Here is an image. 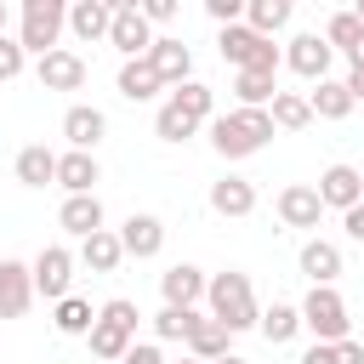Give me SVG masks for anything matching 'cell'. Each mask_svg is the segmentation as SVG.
<instances>
[{"label": "cell", "mask_w": 364, "mask_h": 364, "mask_svg": "<svg viewBox=\"0 0 364 364\" xmlns=\"http://www.w3.org/2000/svg\"><path fill=\"white\" fill-rule=\"evenodd\" d=\"M205 136H210V148L222 159H250V154H262L273 142V114L267 108H228V114H216L205 125Z\"/></svg>", "instance_id": "cell-1"}, {"label": "cell", "mask_w": 364, "mask_h": 364, "mask_svg": "<svg viewBox=\"0 0 364 364\" xmlns=\"http://www.w3.org/2000/svg\"><path fill=\"white\" fill-rule=\"evenodd\" d=\"M205 313L216 324H228L233 336L239 330H256L262 324V307H256V290H250V273L228 267V273H210V290H205Z\"/></svg>", "instance_id": "cell-2"}, {"label": "cell", "mask_w": 364, "mask_h": 364, "mask_svg": "<svg viewBox=\"0 0 364 364\" xmlns=\"http://www.w3.org/2000/svg\"><path fill=\"white\" fill-rule=\"evenodd\" d=\"M136 324H142V313H136V301L131 296H114V301H102L97 307V324H91V358H102V364H119L131 347H136Z\"/></svg>", "instance_id": "cell-3"}, {"label": "cell", "mask_w": 364, "mask_h": 364, "mask_svg": "<svg viewBox=\"0 0 364 364\" xmlns=\"http://www.w3.org/2000/svg\"><path fill=\"white\" fill-rule=\"evenodd\" d=\"M63 28H68V6H63V0H23V11H17V46H23L34 63H40L46 51H57Z\"/></svg>", "instance_id": "cell-4"}, {"label": "cell", "mask_w": 364, "mask_h": 364, "mask_svg": "<svg viewBox=\"0 0 364 364\" xmlns=\"http://www.w3.org/2000/svg\"><path fill=\"white\" fill-rule=\"evenodd\" d=\"M216 51H222V63H233V74H239V68H256V74H279V68H284V46L262 40L250 23L222 28V34H216Z\"/></svg>", "instance_id": "cell-5"}, {"label": "cell", "mask_w": 364, "mask_h": 364, "mask_svg": "<svg viewBox=\"0 0 364 364\" xmlns=\"http://www.w3.org/2000/svg\"><path fill=\"white\" fill-rule=\"evenodd\" d=\"M301 330H313V341H324V347L353 336V318H347V301L336 284H313L301 296Z\"/></svg>", "instance_id": "cell-6"}, {"label": "cell", "mask_w": 364, "mask_h": 364, "mask_svg": "<svg viewBox=\"0 0 364 364\" xmlns=\"http://www.w3.org/2000/svg\"><path fill=\"white\" fill-rule=\"evenodd\" d=\"M154 23L142 17V6L136 0H114V28H108V46L125 57V63H136V57H148L154 51Z\"/></svg>", "instance_id": "cell-7"}, {"label": "cell", "mask_w": 364, "mask_h": 364, "mask_svg": "<svg viewBox=\"0 0 364 364\" xmlns=\"http://www.w3.org/2000/svg\"><path fill=\"white\" fill-rule=\"evenodd\" d=\"M28 267H34V296H46L51 307L63 296H74V250L68 245H46Z\"/></svg>", "instance_id": "cell-8"}, {"label": "cell", "mask_w": 364, "mask_h": 364, "mask_svg": "<svg viewBox=\"0 0 364 364\" xmlns=\"http://www.w3.org/2000/svg\"><path fill=\"white\" fill-rule=\"evenodd\" d=\"M330 46H324V34L318 28H301V34H290L284 40V68L290 74H301L307 85H318V80H330Z\"/></svg>", "instance_id": "cell-9"}, {"label": "cell", "mask_w": 364, "mask_h": 364, "mask_svg": "<svg viewBox=\"0 0 364 364\" xmlns=\"http://www.w3.org/2000/svg\"><path fill=\"white\" fill-rule=\"evenodd\" d=\"M34 80H40L46 91H80V85L91 80V68H85V57H80V51L57 46V51H46V57L34 63Z\"/></svg>", "instance_id": "cell-10"}, {"label": "cell", "mask_w": 364, "mask_h": 364, "mask_svg": "<svg viewBox=\"0 0 364 364\" xmlns=\"http://www.w3.org/2000/svg\"><path fill=\"white\" fill-rule=\"evenodd\" d=\"M318 199H324V210H353V205H364V171L358 165H324L318 171Z\"/></svg>", "instance_id": "cell-11"}, {"label": "cell", "mask_w": 364, "mask_h": 364, "mask_svg": "<svg viewBox=\"0 0 364 364\" xmlns=\"http://www.w3.org/2000/svg\"><path fill=\"white\" fill-rule=\"evenodd\" d=\"M205 290H210V273L193 267V262H171V267L159 273V296H165V307H199Z\"/></svg>", "instance_id": "cell-12"}, {"label": "cell", "mask_w": 364, "mask_h": 364, "mask_svg": "<svg viewBox=\"0 0 364 364\" xmlns=\"http://www.w3.org/2000/svg\"><path fill=\"white\" fill-rule=\"evenodd\" d=\"M119 245H125V256L154 262V256L165 250V222H159V216H148V210H131V216L119 222Z\"/></svg>", "instance_id": "cell-13"}, {"label": "cell", "mask_w": 364, "mask_h": 364, "mask_svg": "<svg viewBox=\"0 0 364 364\" xmlns=\"http://www.w3.org/2000/svg\"><path fill=\"white\" fill-rule=\"evenodd\" d=\"M34 307V267L28 262H0V318H23Z\"/></svg>", "instance_id": "cell-14"}, {"label": "cell", "mask_w": 364, "mask_h": 364, "mask_svg": "<svg viewBox=\"0 0 364 364\" xmlns=\"http://www.w3.org/2000/svg\"><path fill=\"white\" fill-rule=\"evenodd\" d=\"M273 210H279V222H284V228H318V216H324V199H318V188H307V182H290V188H279Z\"/></svg>", "instance_id": "cell-15"}, {"label": "cell", "mask_w": 364, "mask_h": 364, "mask_svg": "<svg viewBox=\"0 0 364 364\" xmlns=\"http://www.w3.org/2000/svg\"><path fill=\"white\" fill-rule=\"evenodd\" d=\"M188 358H199V364H216V358H228L233 353V330L228 324H216L210 313H193V330H188Z\"/></svg>", "instance_id": "cell-16"}, {"label": "cell", "mask_w": 364, "mask_h": 364, "mask_svg": "<svg viewBox=\"0 0 364 364\" xmlns=\"http://www.w3.org/2000/svg\"><path fill=\"white\" fill-rule=\"evenodd\" d=\"M108 28H114V0H74V6H68V34H74L80 46L108 40Z\"/></svg>", "instance_id": "cell-17"}, {"label": "cell", "mask_w": 364, "mask_h": 364, "mask_svg": "<svg viewBox=\"0 0 364 364\" xmlns=\"http://www.w3.org/2000/svg\"><path fill=\"white\" fill-rule=\"evenodd\" d=\"M148 63H154V74H159L171 91L193 80V51H188L176 34H159V40H154V51H148Z\"/></svg>", "instance_id": "cell-18"}, {"label": "cell", "mask_w": 364, "mask_h": 364, "mask_svg": "<svg viewBox=\"0 0 364 364\" xmlns=\"http://www.w3.org/2000/svg\"><path fill=\"white\" fill-rule=\"evenodd\" d=\"M63 136H68V148L97 154V142L108 136V114H102V108H91V102H74V108L63 114Z\"/></svg>", "instance_id": "cell-19"}, {"label": "cell", "mask_w": 364, "mask_h": 364, "mask_svg": "<svg viewBox=\"0 0 364 364\" xmlns=\"http://www.w3.org/2000/svg\"><path fill=\"white\" fill-rule=\"evenodd\" d=\"M97 182H102L97 154H80V148L57 154V188H63V193H97Z\"/></svg>", "instance_id": "cell-20"}, {"label": "cell", "mask_w": 364, "mask_h": 364, "mask_svg": "<svg viewBox=\"0 0 364 364\" xmlns=\"http://www.w3.org/2000/svg\"><path fill=\"white\" fill-rule=\"evenodd\" d=\"M210 210H216V216H233V222L250 216V210H256V182H245V176H233V171L216 176V182H210Z\"/></svg>", "instance_id": "cell-21"}, {"label": "cell", "mask_w": 364, "mask_h": 364, "mask_svg": "<svg viewBox=\"0 0 364 364\" xmlns=\"http://www.w3.org/2000/svg\"><path fill=\"white\" fill-rule=\"evenodd\" d=\"M57 228H63V233H74V239L102 233V199H97V193H68V199H63V210H57Z\"/></svg>", "instance_id": "cell-22"}, {"label": "cell", "mask_w": 364, "mask_h": 364, "mask_svg": "<svg viewBox=\"0 0 364 364\" xmlns=\"http://www.w3.org/2000/svg\"><path fill=\"white\" fill-rule=\"evenodd\" d=\"M296 267H301L313 284H336V279H341V245H330V239H307L301 256H296Z\"/></svg>", "instance_id": "cell-23"}, {"label": "cell", "mask_w": 364, "mask_h": 364, "mask_svg": "<svg viewBox=\"0 0 364 364\" xmlns=\"http://www.w3.org/2000/svg\"><path fill=\"white\" fill-rule=\"evenodd\" d=\"M114 85H119V97H125V102H154V97L165 91V80L154 74V63H148V57L119 63V80H114Z\"/></svg>", "instance_id": "cell-24"}, {"label": "cell", "mask_w": 364, "mask_h": 364, "mask_svg": "<svg viewBox=\"0 0 364 364\" xmlns=\"http://www.w3.org/2000/svg\"><path fill=\"white\" fill-rule=\"evenodd\" d=\"M11 171H17L23 188H46V182H57V154H51L46 142H28V148H17Z\"/></svg>", "instance_id": "cell-25"}, {"label": "cell", "mask_w": 364, "mask_h": 364, "mask_svg": "<svg viewBox=\"0 0 364 364\" xmlns=\"http://www.w3.org/2000/svg\"><path fill=\"white\" fill-rule=\"evenodd\" d=\"M273 97H279V74H256V68L233 74V108H267Z\"/></svg>", "instance_id": "cell-26"}, {"label": "cell", "mask_w": 364, "mask_h": 364, "mask_svg": "<svg viewBox=\"0 0 364 364\" xmlns=\"http://www.w3.org/2000/svg\"><path fill=\"white\" fill-rule=\"evenodd\" d=\"M307 102H313V119H347L358 102H353V91H347V80H318L313 91H307Z\"/></svg>", "instance_id": "cell-27"}, {"label": "cell", "mask_w": 364, "mask_h": 364, "mask_svg": "<svg viewBox=\"0 0 364 364\" xmlns=\"http://www.w3.org/2000/svg\"><path fill=\"white\" fill-rule=\"evenodd\" d=\"M80 262H85L91 273H114V267L125 262L119 233H114V228H102V233H91V239H80Z\"/></svg>", "instance_id": "cell-28"}, {"label": "cell", "mask_w": 364, "mask_h": 364, "mask_svg": "<svg viewBox=\"0 0 364 364\" xmlns=\"http://www.w3.org/2000/svg\"><path fill=\"white\" fill-rule=\"evenodd\" d=\"M290 17H296L290 0H245V23H250L262 40H273L279 28H290Z\"/></svg>", "instance_id": "cell-29"}, {"label": "cell", "mask_w": 364, "mask_h": 364, "mask_svg": "<svg viewBox=\"0 0 364 364\" xmlns=\"http://www.w3.org/2000/svg\"><path fill=\"white\" fill-rule=\"evenodd\" d=\"M267 114H273V131H307V125H313L307 91H279V97L267 102Z\"/></svg>", "instance_id": "cell-30"}, {"label": "cell", "mask_w": 364, "mask_h": 364, "mask_svg": "<svg viewBox=\"0 0 364 364\" xmlns=\"http://www.w3.org/2000/svg\"><path fill=\"white\" fill-rule=\"evenodd\" d=\"M273 347H290L296 336H301V307H290V301H273V307H262V324H256Z\"/></svg>", "instance_id": "cell-31"}, {"label": "cell", "mask_w": 364, "mask_h": 364, "mask_svg": "<svg viewBox=\"0 0 364 364\" xmlns=\"http://www.w3.org/2000/svg\"><path fill=\"white\" fill-rule=\"evenodd\" d=\"M318 34H324V46H330V51H347V57H353V51H358V40H364V23H358V11L347 6V11H330Z\"/></svg>", "instance_id": "cell-32"}, {"label": "cell", "mask_w": 364, "mask_h": 364, "mask_svg": "<svg viewBox=\"0 0 364 364\" xmlns=\"http://www.w3.org/2000/svg\"><path fill=\"white\" fill-rule=\"evenodd\" d=\"M51 324H57V336H91L97 307H91L85 296H63V301L51 307Z\"/></svg>", "instance_id": "cell-33"}, {"label": "cell", "mask_w": 364, "mask_h": 364, "mask_svg": "<svg viewBox=\"0 0 364 364\" xmlns=\"http://www.w3.org/2000/svg\"><path fill=\"white\" fill-rule=\"evenodd\" d=\"M171 102H176L188 119H199V125H210V119H216V91H210L205 80H188V85H176V91H171Z\"/></svg>", "instance_id": "cell-34"}, {"label": "cell", "mask_w": 364, "mask_h": 364, "mask_svg": "<svg viewBox=\"0 0 364 364\" xmlns=\"http://www.w3.org/2000/svg\"><path fill=\"white\" fill-rule=\"evenodd\" d=\"M199 131H205V125H199V119H188L171 97L159 102V114H154V136H159V142H188V136H199Z\"/></svg>", "instance_id": "cell-35"}, {"label": "cell", "mask_w": 364, "mask_h": 364, "mask_svg": "<svg viewBox=\"0 0 364 364\" xmlns=\"http://www.w3.org/2000/svg\"><path fill=\"white\" fill-rule=\"evenodd\" d=\"M193 313H199V307H159V313H154V336H159V341H188Z\"/></svg>", "instance_id": "cell-36"}, {"label": "cell", "mask_w": 364, "mask_h": 364, "mask_svg": "<svg viewBox=\"0 0 364 364\" xmlns=\"http://www.w3.org/2000/svg\"><path fill=\"white\" fill-rule=\"evenodd\" d=\"M23 68H28V51L17 46V34H0V85H6V80H17Z\"/></svg>", "instance_id": "cell-37"}, {"label": "cell", "mask_w": 364, "mask_h": 364, "mask_svg": "<svg viewBox=\"0 0 364 364\" xmlns=\"http://www.w3.org/2000/svg\"><path fill=\"white\" fill-rule=\"evenodd\" d=\"M205 11H210V23H216V28L245 23V0H205Z\"/></svg>", "instance_id": "cell-38"}, {"label": "cell", "mask_w": 364, "mask_h": 364, "mask_svg": "<svg viewBox=\"0 0 364 364\" xmlns=\"http://www.w3.org/2000/svg\"><path fill=\"white\" fill-rule=\"evenodd\" d=\"M119 364H165V353H159V341H136Z\"/></svg>", "instance_id": "cell-39"}, {"label": "cell", "mask_w": 364, "mask_h": 364, "mask_svg": "<svg viewBox=\"0 0 364 364\" xmlns=\"http://www.w3.org/2000/svg\"><path fill=\"white\" fill-rule=\"evenodd\" d=\"M142 17L159 28V23H171V17H176V0H142Z\"/></svg>", "instance_id": "cell-40"}, {"label": "cell", "mask_w": 364, "mask_h": 364, "mask_svg": "<svg viewBox=\"0 0 364 364\" xmlns=\"http://www.w3.org/2000/svg\"><path fill=\"white\" fill-rule=\"evenodd\" d=\"M341 228H347V239H353V245H364V205L341 210Z\"/></svg>", "instance_id": "cell-41"}, {"label": "cell", "mask_w": 364, "mask_h": 364, "mask_svg": "<svg viewBox=\"0 0 364 364\" xmlns=\"http://www.w3.org/2000/svg\"><path fill=\"white\" fill-rule=\"evenodd\" d=\"M296 364H341V358H336V347H324V341H313V347H307V353H301Z\"/></svg>", "instance_id": "cell-42"}, {"label": "cell", "mask_w": 364, "mask_h": 364, "mask_svg": "<svg viewBox=\"0 0 364 364\" xmlns=\"http://www.w3.org/2000/svg\"><path fill=\"white\" fill-rule=\"evenodd\" d=\"M336 358H341V364H364V347L347 336V341H336Z\"/></svg>", "instance_id": "cell-43"}, {"label": "cell", "mask_w": 364, "mask_h": 364, "mask_svg": "<svg viewBox=\"0 0 364 364\" xmlns=\"http://www.w3.org/2000/svg\"><path fill=\"white\" fill-rule=\"evenodd\" d=\"M347 91H353V102H364V68H347Z\"/></svg>", "instance_id": "cell-44"}, {"label": "cell", "mask_w": 364, "mask_h": 364, "mask_svg": "<svg viewBox=\"0 0 364 364\" xmlns=\"http://www.w3.org/2000/svg\"><path fill=\"white\" fill-rule=\"evenodd\" d=\"M347 68H364V40H358V51L347 57Z\"/></svg>", "instance_id": "cell-45"}, {"label": "cell", "mask_w": 364, "mask_h": 364, "mask_svg": "<svg viewBox=\"0 0 364 364\" xmlns=\"http://www.w3.org/2000/svg\"><path fill=\"white\" fill-rule=\"evenodd\" d=\"M6 23H11V6H6V0H0V34H6Z\"/></svg>", "instance_id": "cell-46"}, {"label": "cell", "mask_w": 364, "mask_h": 364, "mask_svg": "<svg viewBox=\"0 0 364 364\" xmlns=\"http://www.w3.org/2000/svg\"><path fill=\"white\" fill-rule=\"evenodd\" d=\"M216 364H245V358H239V353H228V358H216Z\"/></svg>", "instance_id": "cell-47"}, {"label": "cell", "mask_w": 364, "mask_h": 364, "mask_svg": "<svg viewBox=\"0 0 364 364\" xmlns=\"http://www.w3.org/2000/svg\"><path fill=\"white\" fill-rule=\"evenodd\" d=\"M353 11H358V23H364V0H358V6H353Z\"/></svg>", "instance_id": "cell-48"}, {"label": "cell", "mask_w": 364, "mask_h": 364, "mask_svg": "<svg viewBox=\"0 0 364 364\" xmlns=\"http://www.w3.org/2000/svg\"><path fill=\"white\" fill-rule=\"evenodd\" d=\"M176 364H199V358H176Z\"/></svg>", "instance_id": "cell-49"}, {"label": "cell", "mask_w": 364, "mask_h": 364, "mask_svg": "<svg viewBox=\"0 0 364 364\" xmlns=\"http://www.w3.org/2000/svg\"><path fill=\"white\" fill-rule=\"evenodd\" d=\"M0 262H6V256H0Z\"/></svg>", "instance_id": "cell-50"}]
</instances>
